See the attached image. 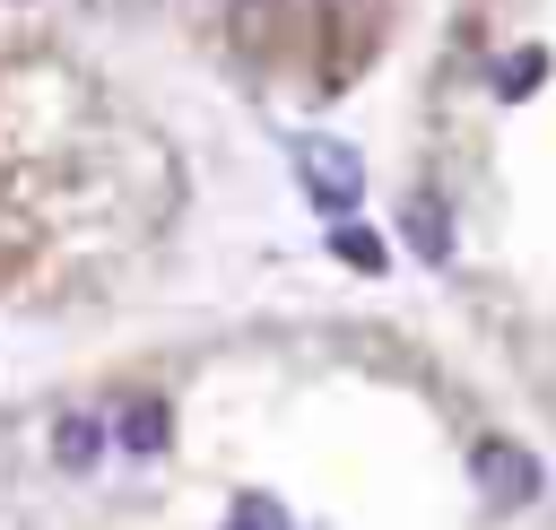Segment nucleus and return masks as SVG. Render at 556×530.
<instances>
[{
	"label": "nucleus",
	"mask_w": 556,
	"mask_h": 530,
	"mask_svg": "<svg viewBox=\"0 0 556 530\" xmlns=\"http://www.w3.org/2000/svg\"><path fill=\"white\" fill-rule=\"evenodd\" d=\"M113 443H122V452H139V460H156V452L174 443V408H165L156 391H130V400H122V417H113Z\"/></svg>",
	"instance_id": "nucleus-4"
},
{
	"label": "nucleus",
	"mask_w": 556,
	"mask_h": 530,
	"mask_svg": "<svg viewBox=\"0 0 556 530\" xmlns=\"http://www.w3.org/2000/svg\"><path fill=\"white\" fill-rule=\"evenodd\" d=\"M226 530H287V513H278V495H243Z\"/></svg>",
	"instance_id": "nucleus-8"
},
{
	"label": "nucleus",
	"mask_w": 556,
	"mask_h": 530,
	"mask_svg": "<svg viewBox=\"0 0 556 530\" xmlns=\"http://www.w3.org/2000/svg\"><path fill=\"white\" fill-rule=\"evenodd\" d=\"M400 226H408V243H417V261H426V269H443V261H452V217H443L434 200H408V209H400Z\"/></svg>",
	"instance_id": "nucleus-5"
},
{
	"label": "nucleus",
	"mask_w": 556,
	"mask_h": 530,
	"mask_svg": "<svg viewBox=\"0 0 556 530\" xmlns=\"http://www.w3.org/2000/svg\"><path fill=\"white\" fill-rule=\"evenodd\" d=\"M330 252H339L348 269H382V261H391V252H382V235H374V226H356V217H339V226H330Z\"/></svg>",
	"instance_id": "nucleus-6"
},
{
	"label": "nucleus",
	"mask_w": 556,
	"mask_h": 530,
	"mask_svg": "<svg viewBox=\"0 0 556 530\" xmlns=\"http://www.w3.org/2000/svg\"><path fill=\"white\" fill-rule=\"evenodd\" d=\"M104 452H113V426H104L96 408H61V417H52V460H61L70 478H87Z\"/></svg>",
	"instance_id": "nucleus-3"
},
{
	"label": "nucleus",
	"mask_w": 556,
	"mask_h": 530,
	"mask_svg": "<svg viewBox=\"0 0 556 530\" xmlns=\"http://www.w3.org/2000/svg\"><path fill=\"white\" fill-rule=\"evenodd\" d=\"M539 78H547V52H513V61L495 70V87H504V96H530Z\"/></svg>",
	"instance_id": "nucleus-7"
},
{
	"label": "nucleus",
	"mask_w": 556,
	"mask_h": 530,
	"mask_svg": "<svg viewBox=\"0 0 556 530\" xmlns=\"http://www.w3.org/2000/svg\"><path fill=\"white\" fill-rule=\"evenodd\" d=\"M295 191H304L313 209L348 217V209H356V191H365L356 148H339V139H295Z\"/></svg>",
	"instance_id": "nucleus-1"
},
{
	"label": "nucleus",
	"mask_w": 556,
	"mask_h": 530,
	"mask_svg": "<svg viewBox=\"0 0 556 530\" xmlns=\"http://www.w3.org/2000/svg\"><path fill=\"white\" fill-rule=\"evenodd\" d=\"M469 478L486 487V504H530L539 495V460L521 443H504V434H478L469 443Z\"/></svg>",
	"instance_id": "nucleus-2"
}]
</instances>
